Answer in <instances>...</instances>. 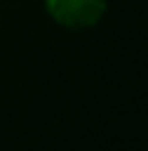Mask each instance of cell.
I'll return each instance as SVG.
<instances>
[{
  "label": "cell",
  "instance_id": "cell-1",
  "mask_svg": "<svg viewBox=\"0 0 148 151\" xmlns=\"http://www.w3.org/2000/svg\"><path fill=\"white\" fill-rule=\"evenodd\" d=\"M45 10L62 27L86 30L104 17L106 0H45Z\"/></svg>",
  "mask_w": 148,
  "mask_h": 151
}]
</instances>
